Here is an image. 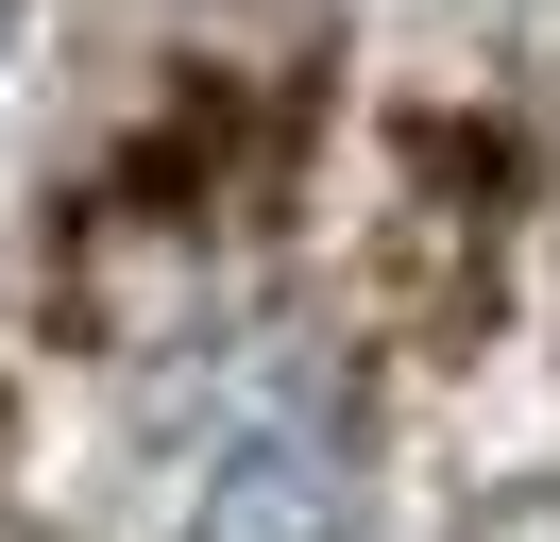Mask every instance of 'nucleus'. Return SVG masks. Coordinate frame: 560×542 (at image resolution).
<instances>
[{
	"label": "nucleus",
	"mask_w": 560,
	"mask_h": 542,
	"mask_svg": "<svg viewBox=\"0 0 560 542\" xmlns=\"http://www.w3.org/2000/svg\"><path fill=\"white\" fill-rule=\"evenodd\" d=\"M187 542H357V458L323 406H272V424L221 440L205 508H187Z\"/></svg>",
	"instance_id": "nucleus-1"
}]
</instances>
